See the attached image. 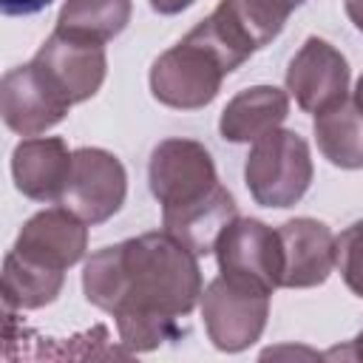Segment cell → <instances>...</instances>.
<instances>
[{"mask_svg": "<svg viewBox=\"0 0 363 363\" xmlns=\"http://www.w3.org/2000/svg\"><path fill=\"white\" fill-rule=\"evenodd\" d=\"M213 252L218 261V275H227L241 284H252L269 295L281 286V275H284L281 238L278 230L267 227L264 221L235 216L224 227Z\"/></svg>", "mask_w": 363, "mask_h": 363, "instance_id": "52a82bcc", "label": "cell"}, {"mask_svg": "<svg viewBox=\"0 0 363 363\" xmlns=\"http://www.w3.org/2000/svg\"><path fill=\"white\" fill-rule=\"evenodd\" d=\"M199 309L210 343L218 352L235 354L261 337L269 318V292L218 275L204 286Z\"/></svg>", "mask_w": 363, "mask_h": 363, "instance_id": "5b68a950", "label": "cell"}, {"mask_svg": "<svg viewBox=\"0 0 363 363\" xmlns=\"http://www.w3.org/2000/svg\"><path fill=\"white\" fill-rule=\"evenodd\" d=\"M196 0H150V9L159 14H182L184 9H190Z\"/></svg>", "mask_w": 363, "mask_h": 363, "instance_id": "7402d4cb", "label": "cell"}, {"mask_svg": "<svg viewBox=\"0 0 363 363\" xmlns=\"http://www.w3.org/2000/svg\"><path fill=\"white\" fill-rule=\"evenodd\" d=\"M130 11V0H65L54 28L108 43L128 28Z\"/></svg>", "mask_w": 363, "mask_h": 363, "instance_id": "d6986e66", "label": "cell"}, {"mask_svg": "<svg viewBox=\"0 0 363 363\" xmlns=\"http://www.w3.org/2000/svg\"><path fill=\"white\" fill-rule=\"evenodd\" d=\"M303 3L306 0H218L213 14L255 54L281 34L286 17Z\"/></svg>", "mask_w": 363, "mask_h": 363, "instance_id": "9a60e30c", "label": "cell"}, {"mask_svg": "<svg viewBox=\"0 0 363 363\" xmlns=\"http://www.w3.org/2000/svg\"><path fill=\"white\" fill-rule=\"evenodd\" d=\"M349 62L320 37H306L286 65V91L306 113H323L349 99Z\"/></svg>", "mask_w": 363, "mask_h": 363, "instance_id": "9c48e42d", "label": "cell"}, {"mask_svg": "<svg viewBox=\"0 0 363 363\" xmlns=\"http://www.w3.org/2000/svg\"><path fill=\"white\" fill-rule=\"evenodd\" d=\"M326 357H352V360H363V332L349 343V346H343V349H332V352H326Z\"/></svg>", "mask_w": 363, "mask_h": 363, "instance_id": "603a6c76", "label": "cell"}, {"mask_svg": "<svg viewBox=\"0 0 363 363\" xmlns=\"http://www.w3.org/2000/svg\"><path fill=\"white\" fill-rule=\"evenodd\" d=\"M315 176L309 145L301 133L275 128L255 139L244 162V184L261 207H292L298 204Z\"/></svg>", "mask_w": 363, "mask_h": 363, "instance_id": "3957f363", "label": "cell"}, {"mask_svg": "<svg viewBox=\"0 0 363 363\" xmlns=\"http://www.w3.org/2000/svg\"><path fill=\"white\" fill-rule=\"evenodd\" d=\"M289 116V94L275 85H252L238 91L221 111L218 133L233 145H247L281 128Z\"/></svg>", "mask_w": 363, "mask_h": 363, "instance_id": "5bb4252c", "label": "cell"}, {"mask_svg": "<svg viewBox=\"0 0 363 363\" xmlns=\"http://www.w3.org/2000/svg\"><path fill=\"white\" fill-rule=\"evenodd\" d=\"M11 250L65 272L68 267L82 261L88 250V224L62 204L40 210L23 224Z\"/></svg>", "mask_w": 363, "mask_h": 363, "instance_id": "7c38bea8", "label": "cell"}, {"mask_svg": "<svg viewBox=\"0 0 363 363\" xmlns=\"http://www.w3.org/2000/svg\"><path fill=\"white\" fill-rule=\"evenodd\" d=\"M284 275L281 286L286 289H309L326 284L335 269V233L309 216L289 218L278 227Z\"/></svg>", "mask_w": 363, "mask_h": 363, "instance_id": "8fae6325", "label": "cell"}, {"mask_svg": "<svg viewBox=\"0 0 363 363\" xmlns=\"http://www.w3.org/2000/svg\"><path fill=\"white\" fill-rule=\"evenodd\" d=\"M360 108H363V74H360V79H357V85H354V96H352Z\"/></svg>", "mask_w": 363, "mask_h": 363, "instance_id": "d4e9b609", "label": "cell"}, {"mask_svg": "<svg viewBox=\"0 0 363 363\" xmlns=\"http://www.w3.org/2000/svg\"><path fill=\"white\" fill-rule=\"evenodd\" d=\"M315 142L323 159L340 170L363 167V108L343 99L335 108L315 113Z\"/></svg>", "mask_w": 363, "mask_h": 363, "instance_id": "e0dca14e", "label": "cell"}, {"mask_svg": "<svg viewBox=\"0 0 363 363\" xmlns=\"http://www.w3.org/2000/svg\"><path fill=\"white\" fill-rule=\"evenodd\" d=\"M85 301L113 315L128 352L179 340L182 320L201 301L199 255L167 230L142 233L96 250L82 267Z\"/></svg>", "mask_w": 363, "mask_h": 363, "instance_id": "6da1fadb", "label": "cell"}, {"mask_svg": "<svg viewBox=\"0 0 363 363\" xmlns=\"http://www.w3.org/2000/svg\"><path fill=\"white\" fill-rule=\"evenodd\" d=\"M241 60L216 37V31L201 20L190 28L173 48L162 51L150 65V94L156 102L176 111H199L210 105L230 71Z\"/></svg>", "mask_w": 363, "mask_h": 363, "instance_id": "7a4b0ae2", "label": "cell"}, {"mask_svg": "<svg viewBox=\"0 0 363 363\" xmlns=\"http://www.w3.org/2000/svg\"><path fill=\"white\" fill-rule=\"evenodd\" d=\"M31 62L48 88L68 105L91 99L108 74L105 43L62 28H54L45 37Z\"/></svg>", "mask_w": 363, "mask_h": 363, "instance_id": "8992f818", "label": "cell"}, {"mask_svg": "<svg viewBox=\"0 0 363 363\" xmlns=\"http://www.w3.org/2000/svg\"><path fill=\"white\" fill-rule=\"evenodd\" d=\"M343 9H346V17L352 20V26L363 34V0H343Z\"/></svg>", "mask_w": 363, "mask_h": 363, "instance_id": "cb8c5ba5", "label": "cell"}, {"mask_svg": "<svg viewBox=\"0 0 363 363\" xmlns=\"http://www.w3.org/2000/svg\"><path fill=\"white\" fill-rule=\"evenodd\" d=\"M54 0H0V11L6 17H28L48 9Z\"/></svg>", "mask_w": 363, "mask_h": 363, "instance_id": "44dd1931", "label": "cell"}, {"mask_svg": "<svg viewBox=\"0 0 363 363\" xmlns=\"http://www.w3.org/2000/svg\"><path fill=\"white\" fill-rule=\"evenodd\" d=\"M335 267L340 269L343 284L363 298V218L335 238Z\"/></svg>", "mask_w": 363, "mask_h": 363, "instance_id": "ffe728a7", "label": "cell"}, {"mask_svg": "<svg viewBox=\"0 0 363 363\" xmlns=\"http://www.w3.org/2000/svg\"><path fill=\"white\" fill-rule=\"evenodd\" d=\"M147 184L162 204V216L190 210L221 187L210 150L196 139L159 142L150 153Z\"/></svg>", "mask_w": 363, "mask_h": 363, "instance_id": "277c9868", "label": "cell"}, {"mask_svg": "<svg viewBox=\"0 0 363 363\" xmlns=\"http://www.w3.org/2000/svg\"><path fill=\"white\" fill-rule=\"evenodd\" d=\"M65 272L9 250L3 258V301L9 309H43L62 292Z\"/></svg>", "mask_w": 363, "mask_h": 363, "instance_id": "ac0fdd59", "label": "cell"}, {"mask_svg": "<svg viewBox=\"0 0 363 363\" xmlns=\"http://www.w3.org/2000/svg\"><path fill=\"white\" fill-rule=\"evenodd\" d=\"M128 196V173L125 164L102 147H79L74 150V167L68 187L60 199L65 210L79 216L85 224H102L113 218Z\"/></svg>", "mask_w": 363, "mask_h": 363, "instance_id": "ba28073f", "label": "cell"}, {"mask_svg": "<svg viewBox=\"0 0 363 363\" xmlns=\"http://www.w3.org/2000/svg\"><path fill=\"white\" fill-rule=\"evenodd\" d=\"M0 111H3V122L9 130L20 136H37L60 125L68 116L71 105L62 102L48 88V82L34 68V62H26L3 74Z\"/></svg>", "mask_w": 363, "mask_h": 363, "instance_id": "30bf717a", "label": "cell"}, {"mask_svg": "<svg viewBox=\"0 0 363 363\" xmlns=\"http://www.w3.org/2000/svg\"><path fill=\"white\" fill-rule=\"evenodd\" d=\"M238 216L235 199L230 196V190L221 184L210 199H204L201 204L173 213V216H162V227L182 241L187 250H193L199 258L210 255L224 233V227Z\"/></svg>", "mask_w": 363, "mask_h": 363, "instance_id": "2e32d148", "label": "cell"}, {"mask_svg": "<svg viewBox=\"0 0 363 363\" xmlns=\"http://www.w3.org/2000/svg\"><path fill=\"white\" fill-rule=\"evenodd\" d=\"M74 167V153L60 136H28L11 150L14 187L31 201H60Z\"/></svg>", "mask_w": 363, "mask_h": 363, "instance_id": "4fadbf2b", "label": "cell"}]
</instances>
